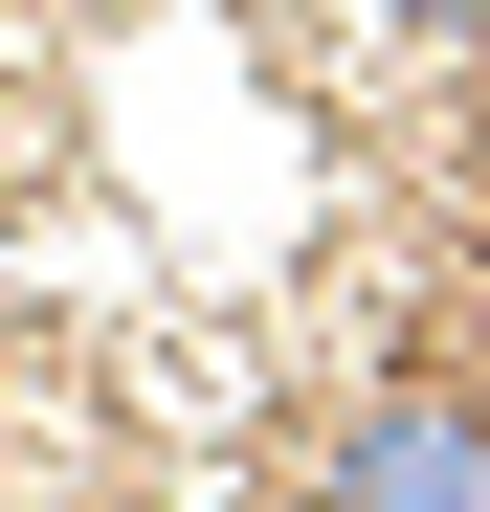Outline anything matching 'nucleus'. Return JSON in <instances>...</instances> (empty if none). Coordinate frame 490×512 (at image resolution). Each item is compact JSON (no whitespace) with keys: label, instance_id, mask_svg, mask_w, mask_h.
I'll return each instance as SVG.
<instances>
[{"label":"nucleus","instance_id":"1","mask_svg":"<svg viewBox=\"0 0 490 512\" xmlns=\"http://www.w3.org/2000/svg\"><path fill=\"white\" fill-rule=\"evenodd\" d=\"M312 512H490V401H357L335 468H312Z\"/></svg>","mask_w":490,"mask_h":512},{"label":"nucleus","instance_id":"2","mask_svg":"<svg viewBox=\"0 0 490 512\" xmlns=\"http://www.w3.org/2000/svg\"><path fill=\"white\" fill-rule=\"evenodd\" d=\"M401 45H446V67H490V0H379Z\"/></svg>","mask_w":490,"mask_h":512}]
</instances>
